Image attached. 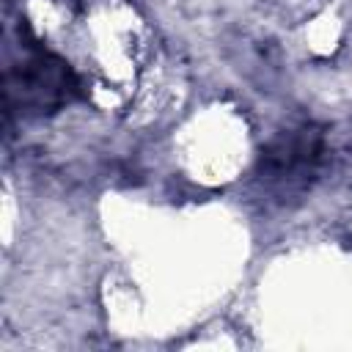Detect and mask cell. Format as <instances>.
Wrapping results in <instances>:
<instances>
[{"instance_id": "1", "label": "cell", "mask_w": 352, "mask_h": 352, "mask_svg": "<svg viewBox=\"0 0 352 352\" xmlns=\"http://www.w3.org/2000/svg\"><path fill=\"white\" fill-rule=\"evenodd\" d=\"M82 82L77 72L55 52L25 44L22 60L11 63L3 74V107L6 116L41 118L82 99Z\"/></svg>"}, {"instance_id": "2", "label": "cell", "mask_w": 352, "mask_h": 352, "mask_svg": "<svg viewBox=\"0 0 352 352\" xmlns=\"http://www.w3.org/2000/svg\"><path fill=\"white\" fill-rule=\"evenodd\" d=\"M324 157V132L316 124H300L270 138L256 162V173L275 195H300L311 187Z\"/></svg>"}]
</instances>
